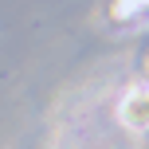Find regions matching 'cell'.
Listing matches in <instances>:
<instances>
[{"mask_svg": "<svg viewBox=\"0 0 149 149\" xmlns=\"http://www.w3.org/2000/svg\"><path fill=\"white\" fill-rule=\"evenodd\" d=\"M118 122L126 130H137V134L149 130V86L126 90V98H122V106H118Z\"/></svg>", "mask_w": 149, "mask_h": 149, "instance_id": "obj_1", "label": "cell"}]
</instances>
